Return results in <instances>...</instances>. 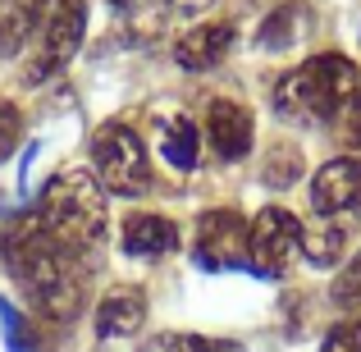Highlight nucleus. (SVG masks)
Here are the masks:
<instances>
[{"mask_svg": "<svg viewBox=\"0 0 361 352\" xmlns=\"http://www.w3.org/2000/svg\"><path fill=\"white\" fill-rule=\"evenodd\" d=\"M18 142H23V110L9 97H0V165L18 151Z\"/></svg>", "mask_w": 361, "mask_h": 352, "instance_id": "nucleus-19", "label": "nucleus"}, {"mask_svg": "<svg viewBox=\"0 0 361 352\" xmlns=\"http://www.w3.org/2000/svg\"><path fill=\"white\" fill-rule=\"evenodd\" d=\"M92 174L101 178V188L115 197H142L151 188V160L147 142L128 128V123H101L92 133Z\"/></svg>", "mask_w": 361, "mask_h": 352, "instance_id": "nucleus-4", "label": "nucleus"}, {"mask_svg": "<svg viewBox=\"0 0 361 352\" xmlns=\"http://www.w3.org/2000/svg\"><path fill=\"white\" fill-rule=\"evenodd\" d=\"M302 247V220L283 206H265L252 220V238H247V252H252V270L265 279H279L293 265Z\"/></svg>", "mask_w": 361, "mask_h": 352, "instance_id": "nucleus-7", "label": "nucleus"}, {"mask_svg": "<svg viewBox=\"0 0 361 352\" xmlns=\"http://www.w3.org/2000/svg\"><path fill=\"white\" fill-rule=\"evenodd\" d=\"M0 261L42 316L73 320L87 302V274L78 270L69 247H60L42 229L37 215H23L0 229Z\"/></svg>", "mask_w": 361, "mask_h": 352, "instance_id": "nucleus-1", "label": "nucleus"}, {"mask_svg": "<svg viewBox=\"0 0 361 352\" xmlns=\"http://www.w3.org/2000/svg\"><path fill=\"white\" fill-rule=\"evenodd\" d=\"M302 169H307L302 147H293V142H270L265 156H261V183L265 188H293L302 178Z\"/></svg>", "mask_w": 361, "mask_h": 352, "instance_id": "nucleus-17", "label": "nucleus"}, {"mask_svg": "<svg viewBox=\"0 0 361 352\" xmlns=\"http://www.w3.org/2000/svg\"><path fill=\"white\" fill-rule=\"evenodd\" d=\"M82 32H87V0H69L55 9H37L32 28V55H27V83H46L60 69H69V60L78 55Z\"/></svg>", "mask_w": 361, "mask_h": 352, "instance_id": "nucleus-5", "label": "nucleus"}, {"mask_svg": "<svg viewBox=\"0 0 361 352\" xmlns=\"http://www.w3.org/2000/svg\"><path fill=\"white\" fill-rule=\"evenodd\" d=\"M252 138H256V123H252V110L233 97H215L206 106V142H211L215 160L233 165L252 151Z\"/></svg>", "mask_w": 361, "mask_h": 352, "instance_id": "nucleus-9", "label": "nucleus"}, {"mask_svg": "<svg viewBox=\"0 0 361 352\" xmlns=\"http://www.w3.org/2000/svg\"><path fill=\"white\" fill-rule=\"evenodd\" d=\"M0 334H5L9 352H37V344H42V339H37V325L5 298H0Z\"/></svg>", "mask_w": 361, "mask_h": 352, "instance_id": "nucleus-18", "label": "nucleus"}, {"mask_svg": "<svg viewBox=\"0 0 361 352\" xmlns=\"http://www.w3.org/2000/svg\"><path fill=\"white\" fill-rule=\"evenodd\" d=\"M174 9H183V14H202V9H211L215 0H169Z\"/></svg>", "mask_w": 361, "mask_h": 352, "instance_id": "nucleus-25", "label": "nucleus"}, {"mask_svg": "<svg viewBox=\"0 0 361 352\" xmlns=\"http://www.w3.org/2000/svg\"><path fill=\"white\" fill-rule=\"evenodd\" d=\"M247 238H252V220H247L243 211H233V206H211V211L197 215L192 256L206 270H252Z\"/></svg>", "mask_w": 361, "mask_h": 352, "instance_id": "nucleus-6", "label": "nucleus"}, {"mask_svg": "<svg viewBox=\"0 0 361 352\" xmlns=\"http://www.w3.org/2000/svg\"><path fill=\"white\" fill-rule=\"evenodd\" d=\"M320 352H361V320H338L325 329Z\"/></svg>", "mask_w": 361, "mask_h": 352, "instance_id": "nucleus-22", "label": "nucleus"}, {"mask_svg": "<svg viewBox=\"0 0 361 352\" xmlns=\"http://www.w3.org/2000/svg\"><path fill=\"white\" fill-rule=\"evenodd\" d=\"M357 97H361V69L338 51L311 55L307 64L288 69L274 83L279 115L298 123H334Z\"/></svg>", "mask_w": 361, "mask_h": 352, "instance_id": "nucleus-3", "label": "nucleus"}, {"mask_svg": "<svg viewBox=\"0 0 361 352\" xmlns=\"http://www.w3.org/2000/svg\"><path fill=\"white\" fill-rule=\"evenodd\" d=\"M55 5H69V0H32V9H55Z\"/></svg>", "mask_w": 361, "mask_h": 352, "instance_id": "nucleus-26", "label": "nucleus"}, {"mask_svg": "<svg viewBox=\"0 0 361 352\" xmlns=\"http://www.w3.org/2000/svg\"><path fill=\"white\" fill-rule=\"evenodd\" d=\"M110 5L119 9L123 18H133V23H137V18H160V5H165V0H110Z\"/></svg>", "mask_w": 361, "mask_h": 352, "instance_id": "nucleus-24", "label": "nucleus"}, {"mask_svg": "<svg viewBox=\"0 0 361 352\" xmlns=\"http://www.w3.org/2000/svg\"><path fill=\"white\" fill-rule=\"evenodd\" d=\"M165 344L169 352H247L238 339H211V334H174Z\"/></svg>", "mask_w": 361, "mask_h": 352, "instance_id": "nucleus-21", "label": "nucleus"}, {"mask_svg": "<svg viewBox=\"0 0 361 352\" xmlns=\"http://www.w3.org/2000/svg\"><path fill=\"white\" fill-rule=\"evenodd\" d=\"M233 42H238V28H233L229 18H220V23H197V28H188V32H178L174 60H178V69H188V73H206L233 51Z\"/></svg>", "mask_w": 361, "mask_h": 352, "instance_id": "nucleus-10", "label": "nucleus"}, {"mask_svg": "<svg viewBox=\"0 0 361 352\" xmlns=\"http://www.w3.org/2000/svg\"><path fill=\"white\" fill-rule=\"evenodd\" d=\"M147 325V293L133 289V284H119L106 298L97 302V334L101 339H128Z\"/></svg>", "mask_w": 361, "mask_h": 352, "instance_id": "nucleus-12", "label": "nucleus"}, {"mask_svg": "<svg viewBox=\"0 0 361 352\" xmlns=\"http://www.w3.org/2000/svg\"><path fill=\"white\" fill-rule=\"evenodd\" d=\"M119 243L137 261H160V256L178 252V224L169 215H156V211H133L119 224Z\"/></svg>", "mask_w": 361, "mask_h": 352, "instance_id": "nucleus-11", "label": "nucleus"}, {"mask_svg": "<svg viewBox=\"0 0 361 352\" xmlns=\"http://www.w3.org/2000/svg\"><path fill=\"white\" fill-rule=\"evenodd\" d=\"M307 23H311L307 5H302V0H283V5H274L270 14L256 23V46H261V51H293V46L307 37Z\"/></svg>", "mask_w": 361, "mask_h": 352, "instance_id": "nucleus-14", "label": "nucleus"}, {"mask_svg": "<svg viewBox=\"0 0 361 352\" xmlns=\"http://www.w3.org/2000/svg\"><path fill=\"white\" fill-rule=\"evenodd\" d=\"M37 220L42 229L55 238L60 247H69L73 256L97 247L110 229V215H106V188L92 169H78V165H64L51 174V183L42 188L37 197Z\"/></svg>", "mask_w": 361, "mask_h": 352, "instance_id": "nucleus-2", "label": "nucleus"}, {"mask_svg": "<svg viewBox=\"0 0 361 352\" xmlns=\"http://www.w3.org/2000/svg\"><path fill=\"white\" fill-rule=\"evenodd\" d=\"M156 147L174 174H192L202 160V133L188 115H160L156 119Z\"/></svg>", "mask_w": 361, "mask_h": 352, "instance_id": "nucleus-13", "label": "nucleus"}, {"mask_svg": "<svg viewBox=\"0 0 361 352\" xmlns=\"http://www.w3.org/2000/svg\"><path fill=\"white\" fill-rule=\"evenodd\" d=\"M32 28H37L32 0H0V60L23 51L32 42Z\"/></svg>", "mask_w": 361, "mask_h": 352, "instance_id": "nucleus-16", "label": "nucleus"}, {"mask_svg": "<svg viewBox=\"0 0 361 352\" xmlns=\"http://www.w3.org/2000/svg\"><path fill=\"white\" fill-rule=\"evenodd\" d=\"M329 293H334V302H338V307L361 311V252H357L353 261L343 265V274L334 279V289H329Z\"/></svg>", "mask_w": 361, "mask_h": 352, "instance_id": "nucleus-20", "label": "nucleus"}, {"mask_svg": "<svg viewBox=\"0 0 361 352\" xmlns=\"http://www.w3.org/2000/svg\"><path fill=\"white\" fill-rule=\"evenodd\" d=\"M334 133H338V142H343V147H361V97L334 119Z\"/></svg>", "mask_w": 361, "mask_h": 352, "instance_id": "nucleus-23", "label": "nucleus"}, {"mask_svg": "<svg viewBox=\"0 0 361 352\" xmlns=\"http://www.w3.org/2000/svg\"><path fill=\"white\" fill-rule=\"evenodd\" d=\"M311 211L320 220L361 215V156H334L311 178Z\"/></svg>", "mask_w": 361, "mask_h": 352, "instance_id": "nucleus-8", "label": "nucleus"}, {"mask_svg": "<svg viewBox=\"0 0 361 352\" xmlns=\"http://www.w3.org/2000/svg\"><path fill=\"white\" fill-rule=\"evenodd\" d=\"M302 256H307L316 270H329V265L343 261L348 252V229L338 220H316V224H302Z\"/></svg>", "mask_w": 361, "mask_h": 352, "instance_id": "nucleus-15", "label": "nucleus"}]
</instances>
